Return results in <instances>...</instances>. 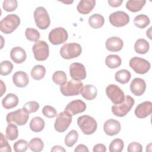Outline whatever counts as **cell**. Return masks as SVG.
I'll list each match as a JSON object with an SVG mask.
<instances>
[{"label":"cell","instance_id":"obj_41","mask_svg":"<svg viewBox=\"0 0 152 152\" xmlns=\"http://www.w3.org/2000/svg\"><path fill=\"white\" fill-rule=\"evenodd\" d=\"M14 150L15 152H24L26 151L28 147V144L25 140H19L14 144Z\"/></svg>","mask_w":152,"mask_h":152},{"label":"cell","instance_id":"obj_6","mask_svg":"<svg viewBox=\"0 0 152 152\" xmlns=\"http://www.w3.org/2000/svg\"><path fill=\"white\" fill-rule=\"evenodd\" d=\"M134 103V99L131 96H126L122 103L112 106V112L116 116L123 117L131 110Z\"/></svg>","mask_w":152,"mask_h":152},{"label":"cell","instance_id":"obj_52","mask_svg":"<svg viewBox=\"0 0 152 152\" xmlns=\"http://www.w3.org/2000/svg\"><path fill=\"white\" fill-rule=\"evenodd\" d=\"M62 2H63V3H65V4H72L74 1H66V2H65V1H61Z\"/></svg>","mask_w":152,"mask_h":152},{"label":"cell","instance_id":"obj_46","mask_svg":"<svg viewBox=\"0 0 152 152\" xmlns=\"http://www.w3.org/2000/svg\"><path fill=\"white\" fill-rule=\"evenodd\" d=\"M93 151V152H105L106 151V147L103 144H97L94 146Z\"/></svg>","mask_w":152,"mask_h":152},{"label":"cell","instance_id":"obj_38","mask_svg":"<svg viewBox=\"0 0 152 152\" xmlns=\"http://www.w3.org/2000/svg\"><path fill=\"white\" fill-rule=\"evenodd\" d=\"M25 36L28 40L35 42L38 41L40 37L38 30L33 28H27L25 31Z\"/></svg>","mask_w":152,"mask_h":152},{"label":"cell","instance_id":"obj_33","mask_svg":"<svg viewBox=\"0 0 152 152\" xmlns=\"http://www.w3.org/2000/svg\"><path fill=\"white\" fill-rule=\"evenodd\" d=\"M150 20L149 17L144 14H140L137 15L134 20L135 26L140 28H145L149 24Z\"/></svg>","mask_w":152,"mask_h":152},{"label":"cell","instance_id":"obj_49","mask_svg":"<svg viewBox=\"0 0 152 152\" xmlns=\"http://www.w3.org/2000/svg\"><path fill=\"white\" fill-rule=\"evenodd\" d=\"M51 151H64L65 152L66 150L64 148H63L62 146L60 145H55L52 147V148L51 149Z\"/></svg>","mask_w":152,"mask_h":152},{"label":"cell","instance_id":"obj_43","mask_svg":"<svg viewBox=\"0 0 152 152\" xmlns=\"http://www.w3.org/2000/svg\"><path fill=\"white\" fill-rule=\"evenodd\" d=\"M42 113L43 115L48 118H55L57 115L56 109L50 105H46L42 109Z\"/></svg>","mask_w":152,"mask_h":152},{"label":"cell","instance_id":"obj_30","mask_svg":"<svg viewBox=\"0 0 152 152\" xmlns=\"http://www.w3.org/2000/svg\"><path fill=\"white\" fill-rule=\"evenodd\" d=\"M121 58L117 55H109L105 59L106 66L111 69L118 68L121 65Z\"/></svg>","mask_w":152,"mask_h":152},{"label":"cell","instance_id":"obj_1","mask_svg":"<svg viewBox=\"0 0 152 152\" xmlns=\"http://www.w3.org/2000/svg\"><path fill=\"white\" fill-rule=\"evenodd\" d=\"M20 24V18L16 14H8L0 21V30L5 34L12 33Z\"/></svg>","mask_w":152,"mask_h":152},{"label":"cell","instance_id":"obj_31","mask_svg":"<svg viewBox=\"0 0 152 152\" xmlns=\"http://www.w3.org/2000/svg\"><path fill=\"white\" fill-rule=\"evenodd\" d=\"M46 74V68L42 65H36L31 71V77L36 80L42 79Z\"/></svg>","mask_w":152,"mask_h":152},{"label":"cell","instance_id":"obj_12","mask_svg":"<svg viewBox=\"0 0 152 152\" xmlns=\"http://www.w3.org/2000/svg\"><path fill=\"white\" fill-rule=\"evenodd\" d=\"M68 37L67 31L63 27L52 29L49 34V40L54 45H59L65 43Z\"/></svg>","mask_w":152,"mask_h":152},{"label":"cell","instance_id":"obj_22","mask_svg":"<svg viewBox=\"0 0 152 152\" xmlns=\"http://www.w3.org/2000/svg\"><path fill=\"white\" fill-rule=\"evenodd\" d=\"M96 5L94 0H81L79 2L77 10L81 14H87L90 13Z\"/></svg>","mask_w":152,"mask_h":152},{"label":"cell","instance_id":"obj_8","mask_svg":"<svg viewBox=\"0 0 152 152\" xmlns=\"http://www.w3.org/2000/svg\"><path fill=\"white\" fill-rule=\"evenodd\" d=\"M32 51L36 60L38 61H45L49 55V45L43 40H38L33 46Z\"/></svg>","mask_w":152,"mask_h":152},{"label":"cell","instance_id":"obj_29","mask_svg":"<svg viewBox=\"0 0 152 152\" xmlns=\"http://www.w3.org/2000/svg\"><path fill=\"white\" fill-rule=\"evenodd\" d=\"M131 77V74L129 71L126 69H121L117 71L115 75V78L118 83L125 84L128 83Z\"/></svg>","mask_w":152,"mask_h":152},{"label":"cell","instance_id":"obj_39","mask_svg":"<svg viewBox=\"0 0 152 152\" xmlns=\"http://www.w3.org/2000/svg\"><path fill=\"white\" fill-rule=\"evenodd\" d=\"M13 64L9 61H4L0 64V74L1 75H7L13 69Z\"/></svg>","mask_w":152,"mask_h":152},{"label":"cell","instance_id":"obj_16","mask_svg":"<svg viewBox=\"0 0 152 152\" xmlns=\"http://www.w3.org/2000/svg\"><path fill=\"white\" fill-rule=\"evenodd\" d=\"M121 129V124L119 121L113 119H109L105 121L103 124V130L105 134L109 136L118 134Z\"/></svg>","mask_w":152,"mask_h":152},{"label":"cell","instance_id":"obj_10","mask_svg":"<svg viewBox=\"0 0 152 152\" xmlns=\"http://www.w3.org/2000/svg\"><path fill=\"white\" fill-rule=\"evenodd\" d=\"M129 66L135 72L139 74H144L150 69V63L144 58L140 57H133L129 62Z\"/></svg>","mask_w":152,"mask_h":152},{"label":"cell","instance_id":"obj_25","mask_svg":"<svg viewBox=\"0 0 152 152\" xmlns=\"http://www.w3.org/2000/svg\"><path fill=\"white\" fill-rule=\"evenodd\" d=\"M149 48V43L144 39H138L134 45V50L139 54H145L148 52Z\"/></svg>","mask_w":152,"mask_h":152},{"label":"cell","instance_id":"obj_47","mask_svg":"<svg viewBox=\"0 0 152 152\" xmlns=\"http://www.w3.org/2000/svg\"><path fill=\"white\" fill-rule=\"evenodd\" d=\"M122 0H109L108 4L112 7H118L122 3Z\"/></svg>","mask_w":152,"mask_h":152},{"label":"cell","instance_id":"obj_45","mask_svg":"<svg viewBox=\"0 0 152 152\" xmlns=\"http://www.w3.org/2000/svg\"><path fill=\"white\" fill-rule=\"evenodd\" d=\"M127 151L128 152H141L142 147L141 144L137 142H132L128 145Z\"/></svg>","mask_w":152,"mask_h":152},{"label":"cell","instance_id":"obj_20","mask_svg":"<svg viewBox=\"0 0 152 152\" xmlns=\"http://www.w3.org/2000/svg\"><path fill=\"white\" fill-rule=\"evenodd\" d=\"M12 81L14 85L18 87H25L29 83V77L26 72L19 71L12 75Z\"/></svg>","mask_w":152,"mask_h":152},{"label":"cell","instance_id":"obj_23","mask_svg":"<svg viewBox=\"0 0 152 152\" xmlns=\"http://www.w3.org/2000/svg\"><path fill=\"white\" fill-rule=\"evenodd\" d=\"M18 103V98L14 93L8 94L2 100V106L6 109H10L15 107Z\"/></svg>","mask_w":152,"mask_h":152},{"label":"cell","instance_id":"obj_24","mask_svg":"<svg viewBox=\"0 0 152 152\" xmlns=\"http://www.w3.org/2000/svg\"><path fill=\"white\" fill-rule=\"evenodd\" d=\"M81 93L85 99L87 100H92L96 97L97 90L95 86L91 84H87L83 87Z\"/></svg>","mask_w":152,"mask_h":152},{"label":"cell","instance_id":"obj_35","mask_svg":"<svg viewBox=\"0 0 152 152\" xmlns=\"http://www.w3.org/2000/svg\"><path fill=\"white\" fill-rule=\"evenodd\" d=\"M44 147L43 141L39 138H33L28 143V147L33 152L41 151Z\"/></svg>","mask_w":152,"mask_h":152},{"label":"cell","instance_id":"obj_37","mask_svg":"<svg viewBox=\"0 0 152 152\" xmlns=\"http://www.w3.org/2000/svg\"><path fill=\"white\" fill-rule=\"evenodd\" d=\"M67 77L65 72L63 71H55L52 76L53 81L58 85H61L66 82Z\"/></svg>","mask_w":152,"mask_h":152},{"label":"cell","instance_id":"obj_21","mask_svg":"<svg viewBox=\"0 0 152 152\" xmlns=\"http://www.w3.org/2000/svg\"><path fill=\"white\" fill-rule=\"evenodd\" d=\"M10 58L15 63L21 64L26 59V52L21 47H14L10 51Z\"/></svg>","mask_w":152,"mask_h":152},{"label":"cell","instance_id":"obj_42","mask_svg":"<svg viewBox=\"0 0 152 152\" xmlns=\"http://www.w3.org/2000/svg\"><path fill=\"white\" fill-rule=\"evenodd\" d=\"M18 6L17 0H5L2 4L4 10L7 12L13 11L16 10Z\"/></svg>","mask_w":152,"mask_h":152},{"label":"cell","instance_id":"obj_26","mask_svg":"<svg viewBox=\"0 0 152 152\" xmlns=\"http://www.w3.org/2000/svg\"><path fill=\"white\" fill-rule=\"evenodd\" d=\"M45 125V121L39 116L34 117L30 122V128L34 132L42 131Z\"/></svg>","mask_w":152,"mask_h":152},{"label":"cell","instance_id":"obj_19","mask_svg":"<svg viewBox=\"0 0 152 152\" xmlns=\"http://www.w3.org/2000/svg\"><path fill=\"white\" fill-rule=\"evenodd\" d=\"M105 46L106 48L110 52H118L122 49L124 42L121 38L113 36L106 40Z\"/></svg>","mask_w":152,"mask_h":152},{"label":"cell","instance_id":"obj_40","mask_svg":"<svg viewBox=\"0 0 152 152\" xmlns=\"http://www.w3.org/2000/svg\"><path fill=\"white\" fill-rule=\"evenodd\" d=\"M39 104L36 101H30L24 104L23 109L28 114L36 112L39 108Z\"/></svg>","mask_w":152,"mask_h":152},{"label":"cell","instance_id":"obj_5","mask_svg":"<svg viewBox=\"0 0 152 152\" xmlns=\"http://www.w3.org/2000/svg\"><path fill=\"white\" fill-rule=\"evenodd\" d=\"M82 52L81 45L77 43L64 45L60 49V55L64 59H71L79 56Z\"/></svg>","mask_w":152,"mask_h":152},{"label":"cell","instance_id":"obj_51","mask_svg":"<svg viewBox=\"0 0 152 152\" xmlns=\"http://www.w3.org/2000/svg\"><path fill=\"white\" fill-rule=\"evenodd\" d=\"M151 28H152V27H150L148 30H147L146 31V34H147V36L148 37V38L150 39H151Z\"/></svg>","mask_w":152,"mask_h":152},{"label":"cell","instance_id":"obj_4","mask_svg":"<svg viewBox=\"0 0 152 152\" xmlns=\"http://www.w3.org/2000/svg\"><path fill=\"white\" fill-rule=\"evenodd\" d=\"M34 19L37 27L41 30H45L49 27L50 20L46 10L43 7H39L34 11Z\"/></svg>","mask_w":152,"mask_h":152},{"label":"cell","instance_id":"obj_15","mask_svg":"<svg viewBox=\"0 0 152 152\" xmlns=\"http://www.w3.org/2000/svg\"><path fill=\"white\" fill-rule=\"evenodd\" d=\"M86 109V104L81 100L77 99L70 102L65 107V110L71 115H75L84 112Z\"/></svg>","mask_w":152,"mask_h":152},{"label":"cell","instance_id":"obj_44","mask_svg":"<svg viewBox=\"0 0 152 152\" xmlns=\"http://www.w3.org/2000/svg\"><path fill=\"white\" fill-rule=\"evenodd\" d=\"M7 137L1 133V141H0V151L3 152H11V148L10 145Z\"/></svg>","mask_w":152,"mask_h":152},{"label":"cell","instance_id":"obj_17","mask_svg":"<svg viewBox=\"0 0 152 152\" xmlns=\"http://www.w3.org/2000/svg\"><path fill=\"white\" fill-rule=\"evenodd\" d=\"M152 112V103L150 101H145L140 103L135 108L134 113L135 116L143 119L150 115Z\"/></svg>","mask_w":152,"mask_h":152},{"label":"cell","instance_id":"obj_14","mask_svg":"<svg viewBox=\"0 0 152 152\" xmlns=\"http://www.w3.org/2000/svg\"><path fill=\"white\" fill-rule=\"evenodd\" d=\"M69 74L73 80L78 81L84 80L87 75L85 66L79 62H74L71 64Z\"/></svg>","mask_w":152,"mask_h":152},{"label":"cell","instance_id":"obj_36","mask_svg":"<svg viewBox=\"0 0 152 152\" xmlns=\"http://www.w3.org/2000/svg\"><path fill=\"white\" fill-rule=\"evenodd\" d=\"M124 147V141L119 138H116L112 141L109 144V150L110 152H121Z\"/></svg>","mask_w":152,"mask_h":152},{"label":"cell","instance_id":"obj_27","mask_svg":"<svg viewBox=\"0 0 152 152\" xmlns=\"http://www.w3.org/2000/svg\"><path fill=\"white\" fill-rule=\"evenodd\" d=\"M104 23V17L99 14H94L88 18V24L93 28L102 27Z\"/></svg>","mask_w":152,"mask_h":152},{"label":"cell","instance_id":"obj_48","mask_svg":"<svg viewBox=\"0 0 152 152\" xmlns=\"http://www.w3.org/2000/svg\"><path fill=\"white\" fill-rule=\"evenodd\" d=\"M75 152L77 151H87L88 152L89 150L87 148V147L84 144H79L76 147V148L74 150Z\"/></svg>","mask_w":152,"mask_h":152},{"label":"cell","instance_id":"obj_9","mask_svg":"<svg viewBox=\"0 0 152 152\" xmlns=\"http://www.w3.org/2000/svg\"><path fill=\"white\" fill-rule=\"evenodd\" d=\"M72 122V115L64 110L58 114L55 124L54 128L59 132H65Z\"/></svg>","mask_w":152,"mask_h":152},{"label":"cell","instance_id":"obj_50","mask_svg":"<svg viewBox=\"0 0 152 152\" xmlns=\"http://www.w3.org/2000/svg\"><path fill=\"white\" fill-rule=\"evenodd\" d=\"M1 95L0 96H3V94L6 91V87H5V85L4 84L2 80H1Z\"/></svg>","mask_w":152,"mask_h":152},{"label":"cell","instance_id":"obj_13","mask_svg":"<svg viewBox=\"0 0 152 152\" xmlns=\"http://www.w3.org/2000/svg\"><path fill=\"white\" fill-rule=\"evenodd\" d=\"M110 24L116 27H121L126 26L129 22V15L122 11H118L112 13L109 17Z\"/></svg>","mask_w":152,"mask_h":152},{"label":"cell","instance_id":"obj_34","mask_svg":"<svg viewBox=\"0 0 152 152\" xmlns=\"http://www.w3.org/2000/svg\"><path fill=\"white\" fill-rule=\"evenodd\" d=\"M78 133L76 130L70 131L65 136L64 142L65 145L68 147H72L77 141Z\"/></svg>","mask_w":152,"mask_h":152},{"label":"cell","instance_id":"obj_3","mask_svg":"<svg viewBox=\"0 0 152 152\" xmlns=\"http://www.w3.org/2000/svg\"><path fill=\"white\" fill-rule=\"evenodd\" d=\"M77 124L81 131L86 135L93 134L97 128L96 121L89 115H83L78 117Z\"/></svg>","mask_w":152,"mask_h":152},{"label":"cell","instance_id":"obj_28","mask_svg":"<svg viewBox=\"0 0 152 152\" xmlns=\"http://www.w3.org/2000/svg\"><path fill=\"white\" fill-rule=\"evenodd\" d=\"M146 3L145 0H129L126 3V8L132 12H136L140 11Z\"/></svg>","mask_w":152,"mask_h":152},{"label":"cell","instance_id":"obj_2","mask_svg":"<svg viewBox=\"0 0 152 152\" xmlns=\"http://www.w3.org/2000/svg\"><path fill=\"white\" fill-rule=\"evenodd\" d=\"M83 88V83L80 81L71 80L60 86V91L65 96H73L80 94Z\"/></svg>","mask_w":152,"mask_h":152},{"label":"cell","instance_id":"obj_11","mask_svg":"<svg viewBox=\"0 0 152 152\" xmlns=\"http://www.w3.org/2000/svg\"><path fill=\"white\" fill-rule=\"evenodd\" d=\"M106 93L114 104L122 103L125 99L124 91L116 84H109L106 88Z\"/></svg>","mask_w":152,"mask_h":152},{"label":"cell","instance_id":"obj_7","mask_svg":"<svg viewBox=\"0 0 152 152\" xmlns=\"http://www.w3.org/2000/svg\"><path fill=\"white\" fill-rule=\"evenodd\" d=\"M29 118V114L23 109H19L15 111L10 112L6 116L8 124H14L21 126L25 125Z\"/></svg>","mask_w":152,"mask_h":152},{"label":"cell","instance_id":"obj_18","mask_svg":"<svg viewBox=\"0 0 152 152\" xmlns=\"http://www.w3.org/2000/svg\"><path fill=\"white\" fill-rule=\"evenodd\" d=\"M146 89V83L141 78H135L130 84L131 93L137 96H140L144 94Z\"/></svg>","mask_w":152,"mask_h":152},{"label":"cell","instance_id":"obj_32","mask_svg":"<svg viewBox=\"0 0 152 152\" xmlns=\"http://www.w3.org/2000/svg\"><path fill=\"white\" fill-rule=\"evenodd\" d=\"M18 131L17 125L14 124H8L5 130V137L10 141H14L18 138Z\"/></svg>","mask_w":152,"mask_h":152}]
</instances>
